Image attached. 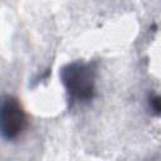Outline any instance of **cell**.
I'll list each match as a JSON object with an SVG mask.
<instances>
[{
    "label": "cell",
    "instance_id": "obj_1",
    "mask_svg": "<svg viewBox=\"0 0 161 161\" xmlns=\"http://www.w3.org/2000/svg\"><path fill=\"white\" fill-rule=\"evenodd\" d=\"M59 77L70 107L88 103L94 98L97 77L96 63L73 60L60 68Z\"/></svg>",
    "mask_w": 161,
    "mask_h": 161
},
{
    "label": "cell",
    "instance_id": "obj_2",
    "mask_svg": "<svg viewBox=\"0 0 161 161\" xmlns=\"http://www.w3.org/2000/svg\"><path fill=\"white\" fill-rule=\"evenodd\" d=\"M28 127V116L20 101L11 94L0 96V137L18 140Z\"/></svg>",
    "mask_w": 161,
    "mask_h": 161
},
{
    "label": "cell",
    "instance_id": "obj_3",
    "mask_svg": "<svg viewBox=\"0 0 161 161\" xmlns=\"http://www.w3.org/2000/svg\"><path fill=\"white\" fill-rule=\"evenodd\" d=\"M148 104H150V108L153 111V113H155L156 116H158V113H160V97H158V96H152V97H150Z\"/></svg>",
    "mask_w": 161,
    "mask_h": 161
}]
</instances>
